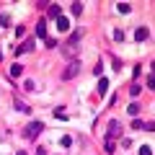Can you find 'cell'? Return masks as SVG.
Wrapping results in <instances>:
<instances>
[{"label":"cell","instance_id":"21","mask_svg":"<svg viewBox=\"0 0 155 155\" xmlns=\"http://www.w3.org/2000/svg\"><path fill=\"white\" fill-rule=\"evenodd\" d=\"M132 129H142V119H134V122H132Z\"/></svg>","mask_w":155,"mask_h":155},{"label":"cell","instance_id":"14","mask_svg":"<svg viewBox=\"0 0 155 155\" xmlns=\"http://www.w3.org/2000/svg\"><path fill=\"white\" fill-rule=\"evenodd\" d=\"M21 72H23L21 65H13V67H11V75H13V78H21Z\"/></svg>","mask_w":155,"mask_h":155},{"label":"cell","instance_id":"8","mask_svg":"<svg viewBox=\"0 0 155 155\" xmlns=\"http://www.w3.org/2000/svg\"><path fill=\"white\" fill-rule=\"evenodd\" d=\"M67 28H70V21H67L65 16H60L57 18V31H67Z\"/></svg>","mask_w":155,"mask_h":155},{"label":"cell","instance_id":"5","mask_svg":"<svg viewBox=\"0 0 155 155\" xmlns=\"http://www.w3.org/2000/svg\"><path fill=\"white\" fill-rule=\"evenodd\" d=\"M34 47H36V41H34V39H26V41H23V44L18 47V52H16V54H26V52H34Z\"/></svg>","mask_w":155,"mask_h":155},{"label":"cell","instance_id":"16","mask_svg":"<svg viewBox=\"0 0 155 155\" xmlns=\"http://www.w3.org/2000/svg\"><path fill=\"white\" fill-rule=\"evenodd\" d=\"M140 155H153V147H150V145H142V147H140Z\"/></svg>","mask_w":155,"mask_h":155},{"label":"cell","instance_id":"18","mask_svg":"<svg viewBox=\"0 0 155 155\" xmlns=\"http://www.w3.org/2000/svg\"><path fill=\"white\" fill-rule=\"evenodd\" d=\"M142 93V88H140V85H132V88H129V96H140Z\"/></svg>","mask_w":155,"mask_h":155},{"label":"cell","instance_id":"6","mask_svg":"<svg viewBox=\"0 0 155 155\" xmlns=\"http://www.w3.org/2000/svg\"><path fill=\"white\" fill-rule=\"evenodd\" d=\"M134 39H137V41H145V39H150V28H145V26H140L137 31H134Z\"/></svg>","mask_w":155,"mask_h":155},{"label":"cell","instance_id":"23","mask_svg":"<svg viewBox=\"0 0 155 155\" xmlns=\"http://www.w3.org/2000/svg\"><path fill=\"white\" fill-rule=\"evenodd\" d=\"M36 155H47V150L44 147H36Z\"/></svg>","mask_w":155,"mask_h":155},{"label":"cell","instance_id":"17","mask_svg":"<svg viewBox=\"0 0 155 155\" xmlns=\"http://www.w3.org/2000/svg\"><path fill=\"white\" fill-rule=\"evenodd\" d=\"M44 44L49 47V49H54V47H57V39H49V36H47V39H44Z\"/></svg>","mask_w":155,"mask_h":155},{"label":"cell","instance_id":"2","mask_svg":"<svg viewBox=\"0 0 155 155\" xmlns=\"http://www.w3.org/2000/svg\"><path fill=\"white\" fill-rule=\"evenodd\" d=\"M78 72H80V62H78V60H72L70 65H67L65 70H62V80H72V78H75Z\"/></svg>","mask_w":155,"mask_h":155},{"label":"cell","instance_id":"15","mask_svg":"<svg viewBox=\"0 0 155 155\" xmlns=\"http://www.w3.org/2000/svg\"><path fill=\"white\" fill-rule=\"evenodd\" d=\"M127 114H132V116L140 114V106H137V104H129V106H127Z\"/></svg>","mask_w":155,"mask_h":155},{"label":"cell","instance_id":"12","mask_svg":"<svg viewBox=\"0 0 155 155\" xmlns=\"http://www.w3.org/2000/svg\"><path fill=\"white\" fill-rule=\"evenodd\" d=\"M116 11H119V13H129V11H132V5H129V3H119Z\"/></svg>","mask_w":155,"mask_h":155},{"label":"cell","instance_id":"10","mask_svg":"<svg viewBox=\"0 0 155 155\" xmlns=\"http://www.w3.org/2000/svg\"><path fill=\"white\" fill-rule=\"evenodd\" d=\"M13 106H16L18 111H23V114H28V111H31V109H28V104H23V101H16Z\"/></svg>","mask_w":155,"mask_h":155},{"label":"cell","instance_id":"1","mask_svg":"<svg viewBox=\"0 0 155 155\" xmlns=\"http://www.w3.org/2000/svg\"><path fill=\"white\" fill-rule=\"evenodd\" d=\"M119 134H122V124L116 122V119H111V122H109V127H106V140H109V142H114V140L119 137Z\"/></svg>","mask_w":155,"mask_h":155},{"label":"cell","instance_id":"19","mask_svg":"<svg viewBox=\"0 0 155 155\" xmlns=\"http://www.w3.org/2000/svg\"><path fill=\"white\" fill-rule=\"evenodd\" d=\"M114 41H124V34L119 31V28H116V31H114Z\"/></svg>","mask_w":155,"mask_h":155},{"label":"cell","instance_id":"9","mask_svg":"<svg viewBox=\"0 0 155 155\" xmlns=\"http://www.w3.org/2000/svg\"><path fill=\"white\" fill-rule=\"evenodd\" d=\"M47 16H49V18H54V21H57V18H60V5H49Z\"/></svg>","mask_w":155,"mask_h":155},{"label":"cell","instance_id":"4","mask_svg":"<svg viewBox=\"0 0 155 155\" xmlns=\"http://www.w3.org/2000/svg\"><path fill=\"white\" fill-rule=\"evenodd\" d=\"M80 36H83V28H78V31H72V36H70V41H67V52H65V54H67V57H70V54H72V52H70V49H72V47H75V44H78V41H80Z\"/></svg>","mask_w":155,"mask_h":155},{"label":"cell","instance_id":"3","mask_svg":"<svg viewBox=\"0 0 155 155\" xmlns=\"http://www.w3.org/2000/svg\"><path fill=\"white\" fill-rule=\"evenodd\" d=\"M41 129H44V124H41V122H31V124H28L26 129H23V134H26L28 140H34V137H36L39 132H41Z\"/></svg>","mask_w":155,"mask_h":155},{"label":"cell","instance_id":"13","mask_svg":"<svg viewBox=\"0 0 155 155\" xmlns=\"http://www.w3.org/2000/svg\"><path fill=\"white\" fill-rule=\"evenodd\" d=\"M106 91H109V80H98V93H106Z\"/></svg>","mask_w":155,"mask_h":155},{"label":"cell","instance_id":"7","mask_svg":"<svg viewBox=\"0 0 155 155\" xmlns=\"http://www.w3.org/2000/svg\"><path fill=\"white\" fill-rule=\"evenodd\" d=\"M36 36L39 39H47V21H44V18L36 23Z\"/></svg>","mask_w":155,"mask_h":155},{"label":"cell","instance_id":"22","mask_svg":"<svg viewBox=\"0 0 155 155\" xmlns=\"http://www.w3.org/2000/svg\"><path fill=\"white\" fill-rule=\"evenodd\" d=\"M72 145V137H62V147H70Z\"/></svg>","mask_w":155,"mask_h":155},{"label":"cell","instance_id":"11","mask_svg":"<svg viewBox=\"0 0 155 155\" xmlns=\"http://www.w3.org/2000/svg\"><path fill=\"white\" fill-rule=\"evenodd\" d=\"M72 16H80V13H83V3H72Z\"/></svg>","mask_w":155,"mask_h":155},{"label":"cell","instance_id":"20","mask_svg":"<svg viewBox=\"0 0 155 155\" xmlns=\"http://www.w3.org/2000/svg\"><path fill=\"white\" fill-rule=\"evenodd\" d=\"M54 116H57V119H62V122H65V119H67V114H65V111H62V109H57V111H54Z\"/></svg>","mask_w":155,"mask_h":155}]
</instances>
